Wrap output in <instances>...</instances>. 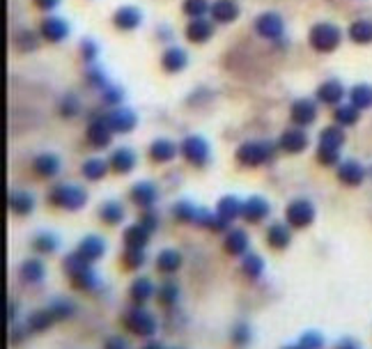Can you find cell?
<instances>
[{
    "mask_svg": "<svg viewBox=\"0 0 372 349\" xmlns=\"http://www.w3.org/2000/svg\"><path fill=\"white\" fill-rule=\"evenodd\" d=\"M212 5L207 0H184L182 5V12L186 14L189 19H203L205 14H210Z\"/></svg>",
    "mask_w": 372,
    "mask_h": 349,
    "instance_id": "bcb514c9",
    "label": "cell"
},
{
    "mask_svg": "<svg viewBox=\"0 0 372 349\" xmlns=\"http://www.w3.org/2000/svg\"><path fill=\"white\" fill-rule=\"evenodd\" d=\"M241 272H244V276H246V279H250V281L260 279V276L264 274V260L257 253L248 251L244 255V260H241Z\"/></svg>",
    "mask_w": 372,
    "mask_h": 349,
    "instance_id": "ab89813d",
    "label": "cell"
},
{
    "mask_svg": "<svg viewBox=\"0 0 372 349\" xmlns=\"http://www.w3.org/2000/svg\"><path fill=\"white\" fill-rule=\"evenodd\" d=\"M106 120H109L111 129L115 133H129L136 126V113L131 109H127V106H120V109L111 111L109 115H106Z\"/></svg>",
    "mask_w": 372,
    "mask_h": 349,
    "instance_id": "2e32d148",
    "label": "cell"
},
{
    "mask_svg": "<svg viewBox=\"0 0 372 349\" xmlns=\"http://www.w3.org/2000/svg\"><path fill=\"white\" fill-rule=\"evenodd\" d=\"M271 214V205L264 200L260 196H250L248 200L244 202V214H241V218L246 220V223H262L264 218H267Z\"/></svg>",
    "mask_w": 372,
    "mask_h": 349,
    "instance_id": "9a60e30c",
    "label": "cell"
},
{
    "mask_svg": "<svg viewBox=\"0 0 372 349\" xmlns=\"http://www.w3.org/2000/svg\"><path fill=\"white\" fill-rule=\"evenodd\" d=\"M173 211H175V218H177V220H184V223H193V214H196V205L182 200V202H177V205H175Z\"/></svg>",
    "mask_w": 372,
    "mask_h": 349,
    "instance_id": "681fc988",
    "label": "cell"
},
{
    "mask_svg": "<svg viewBox=\"0 0 372 349\" xmlns=\"http://www.w3.org/2000/svg\"><path fill=\"white\" fill-rule=\"evenodd\" d=\"M230 338H232V343L237 347H246L250 340H253V331H250V326L246 322H239V324L232 326Z\"/></svg>",
    "mask_w": 372,
    "mask_h": 349,
    "instance_id": "7dc6e473",
    "label": "cell"
},
{
    "mask_svg": "<svg viewBox=\"0 0 372 349\" xmlns=\"http://www.w3.org/2000/svg\"><path fill=\"white\" fill-rule=\"evenodd\" d=\"M175 154H177V145L173 140H168V138H159V140H154L152 145H149V156H152V161H156V163L173 161Z\"/></svg>",
    "mask_w": 372,
    "mask_h": 349,
    "instance_id": "1f68e13d",
    "label": "cell"
},
{
    "mask_svg": "<svg viewBox=\"0 0 372 349\" xmlns=\"http://www.w3.org/2000/svg\"><path fill=\"white\" fill-rule=\"evenodd\" d=\"M138 223H140V225H145L149 232H154L156 227H159V214L152 211V207H149V209H145V211L140 214V220H138Z\"/></svg>",
    "mask_w": 372,
    "mask_h": 349,
    "instance_id": "f907efd6",
    "label": "cell"
},
{
    "mask_svg": "<svg viewBox=\"0 0 372 349\" xmlns=\"http://www.w3.org/2000/svg\"><path fill=\"white\" fill-rule=\"evenodd\" d=\"M83 55H85V60H95L97 58V44L95 41H83Z\"/></svg>",
    "mask_w": 372,
    "mask_h": 349,
    "instance_id": "11a10c76",
    "label": "cell"
},
{
    "mask_svg": "<svg viewBox=\"0 0 372 349\" xmlns=\"http://www.w3.org/2000/svg\"><path fill=\"white\" fill-rule=\"evenodd\" d=\"M48 310L53 312L55 322H64V319H71L76 312V305L67 301V299H55L53 303H48Z\"/></svg>",
    "mask_w": 372,
    "mask_h": 349,
    "instance_id": "7bdbcfd3",
    "label": "cell"
},
{
    "mask_svg": "<svg viewBox=\"0 0 372 349\" xmlns=\"http://www.w3.org/2000/svg\"><path fill=\"white\" fill-rule=\"evenodd\" d=\"M58 237L53 232H39L37 237L32 239V248L37 253H55L58 251Z\"/></svg>",
    "mask_w": 372,
    "mask_h": 349,
    "instance_id": "ee69618b",
    "label": "cell"
},
{
    "mask_svg": "<svg viewBox=\"0 0 372 349\" xmlns=\"http://www.w3.org/2000/svg\"><path fill=\"white\" fill-rule=\"evenodd\" d=\"M64 274L69 276V281L76 290L92 292L99 285V279H97L92 265L88 260H83L76 251L64 258Z\"/></svg>",
    "mask_w": 372,
    "mask_h": 349,
    "instance_id": "6da1fadb",
    "label": "cell"
},
{
    "mask_svg": "<svg viewBox=\"0 0 372 349\" xmlns=\"http://www.w3.org/2000/svg\"><path fill=\"white\" fill-rule=\"evenodd\" d=\"M17 44H19V48H24V51H28V48H37V37H35V35L30 32V30H24L17 37Z\"/></svg>",
    "mask_w": 372,
    "mask_h": 349,
    "instance_id": "816d5d0a",
    "label": "cell"
},
{
    "mask_svg": "<svg viewBox=\"0 0 372 349\" xmlns=\"http://www.w3.org/2000/svg\"><path fill=\"white\" fill-rule=\"evenodd\" d=\"M109 163H111V170H115V173H120V175L131 173L133 166H136V154H133V149L118 147L115 152L111 154Z\"/></svg>",
    "mask_w": 372,
    "mask_h": 349,
    "instance_id": "d4e9b609",
    "label": "cell"
},
{
    "mask_svg": "<svg viewBox=\"0 0 372 349\" xmlns=\"http://www.w3.org/2000/svg\"><path fill=\"white\" fill-rule=\"evenodd\" d=\"M10 209L19 216H26L35 209V198L26 191H12L10 194Z\"/></svg>",
    "mask_w": 372,
    "mask_h": 349,
    "instance_id": "8d00e7d4",
    "label": "cell"
},
{
    "mask_svg": "<svg viewBox=\"0 0 372 349\" xmlns=\"http://www.w3.org/2000/svg\"><path fill=\"white\" fill-rule=\"evenodd\" d=\"M19 276H21V281L28 283V285H37V283H41V281H44V276H46L44 262L37 260V258L26 260L24 265H21V269H19Z\"/></svg>",
    "mask_w": 372,
    "mask_h": 349,
    "instance_id": "83f0119b",
    "label": "cell"
},
{
    "mask_svg": "<svg viewBox=\"0 0 372 349\" xmlns=\"http://www.w3.org/2000/svg\"><path fill=\"white\" fill-rule=\"evenodd\" d=\"M290 117L292 122L297 126H310L315 120H317V104L313 102V99H297L295 104H292V111H290Z\"/></svg>",
    "mask_w": 372,
    "mask_h": 349,
    "instance_id": "30bf717a",
    "label": "cell"
},
{
    "mask_svg": "<svg viewBox=\"0 0 372 349\" xmlns=\"http://www.w3.org/2000/svg\"><path fill=\"white\" fill-rule=\"evenodd\" d=\"M276 156V145L271 140H246L237 149V161L246 168H257Z\"/></svg>",
    "mask_w": 372,
    "mask_h": 349,
    "instance_id": "3957f363",
    "label": "cell"
},
{
    "mask_svg": "<svg viewBox=\"0 0 372 349\" xmlns=\"http://www.w3.org/2000/svg\"><path fill=\"white\" fill-rule=\"evenodd\" d=\"M182 253L175 251V248H166V251L159 253V258H156V269H159L161 274H175L180 272L182 267Z\"/></svg>",
    "mask_w": 372,
    "mask_h": 349,
    "instance_id": "836d02e7",
    "label": "cell"
},
{
    "mask_svg": "<svg viewBox=\"0 0 372 349\" xmlns=\"http://www.w3.org/2000/svg\"><path fill=\"white\" fill-rule=\"evenodd\" d=\"M216 214L227 223H232L234 218H239L244 214V202L237 196H223L216 205Z\"/></svg>",
    "mask_w": 372,
    "mask_h": 349,
    "instance_id": "484cf974",
    "label": "cell"
},
{
    "mask_svg": "<svg viewBox=\"0 0 372 349\" xmlns=\"http://www.w3.org/2000/svg\"><path fill=\"white\" fill-rule=\"evenodd\" d=\"M156 299H159V303L163 308H173L177 303V299H180V285L173 283V281H166L159 285V290H156Z\"/></svg>",
    "mask_w": 372,
    "mask_h": 349,
    "instance_id": "60d3db41",
    "label": "cell"
},
{
    "mask_svg": "<svg viewBox=\"0 0 372 349\" xmlns=\"http://www.w3.org/2000/svg\"><path fill=\"white\" fill-rule=\"evenodd\" d=\"M140 349H166V347H163V343H159V340H152V338H149L147 343L142 345Z\"/></svg>",
    "mask_w": 372,
    "mask_h": 349,
    "instance_id": "91938a15",
    "label": "cell"
},
{
    "mask_svg": "<svg viewBox=\"0 0 372 349\" xmlns=\"http://www.w3.org/2000/svg\"><path fill=\"white\" fill-rule=\"evenodd\" d=\"M111 163H106L104 159H88L83 163V175L88 177L90 182H99L109 175Z\"/></svg>",
    "mask_w": 372,
    "mask_h": 349,
    "instance_id": "b9f144b4",
    "label": "cell"
},
{
    "mask_svg": "<svg viewBox=\"0 0 372 349\" xmlns=\"http://www.w3.org/2000/svg\"><path fill=\"white\" fill-rule=\"evenodd\" d=\"M124 216L127 214H124L122 202H118V200H109L99 207V218H102L106 225H120L124 220Z\"/></svg>",
    "mask_w": 372,
    "mask_h": 349,
    "instance_id": "e575fe53",
    "label": "cell"
},
{
    "mask_svg": "<svg viewBox=\"0 0 372 349\" xmlns=\"http://www.w3.org/2000/svg\"><path fill=\"white\" fill-rule=\"evenodd\" d=\"M317 99L326 106H338L345 99V88L340 81H326L317 88Z\"/></svg>",
    "mask_w": 372,
    "mask_h": 349,
    "instance_id": "4316f807",
    "label": "cell"
},
{
    "mask_svg": "<svg viewBox=\"0 0 372 349\" xmlns=\"http://www.w3.org/2000/svg\"><path fill=\"white\" fill-rule=\"evenodd\" d=\"M214 37V23L212 21L203 19H191V23L186 26V39L193 44H205Z\"/></svg>",
    "mask_w": 372,
    "mask_h": 349,
    "instance_id": "ac0fdd59",
    "label": "cell"
},
{
    "mask_svg": "<svg viewBox=\"0 0 372 349\" xmlns=\"http://www.w3.org/2000/svg\"><path fill=\"white\" fill-rule=\"evenodd\" d=\"M186 62H189V55H186V51L180 46H168L161 55V67L166 69L168 74H177V71H182L186 67Z\"/></svg>",
    "mask_w": 372,
    "mask_h": 349,
    "instance_id": "44dd1931",
    "label": "cell"
},
{
    "mask_svg": "<svg viewBox=\"0 0 372 349\" xmlns=\"http://www.w3.org/2000/svg\"><path fill=\"white\" fill-rule=\"evenodd\" d=\"M113 133H115V131L111 129V124H109V120H106V117L92 120L90 126H88V140H90V145L97 147V149L109 147L111 140H113Z\"/></svg>",
    "mask_w": 372,
    "mask_h": 349,
    "instance_id": "7c38bea8",
    "label": "cell"
},
{
    "mask_svg": "<svg viewBox=\"0 0 372 349\" xmlns=\"http://www.w3.org/2000/svg\"><path fill=\"white\" fill-rule=\"evenodd\" d=\"M345 131L338 124H331L319 133V147H317V161L322 166H335L340 159V149L345 145Z\"/></svg>",
    "mask_w": 372,
    "mask_h": 349,
    "instance_id": "7a4b0ae2",
    "label": "cell"
},
{
    "mask_svg": "<svg viewBox=\"0 0 372 349\" xmlns=\"http://www.w3.org/2000/svg\"><path fill=\"white\" fill-rule=\"evenodd\" d=\"M58 3H60V0H35V5H37L39 10H44V12L55 10V7H58Z\"/></svg>",
    "mask_w": 372,
    "mask_h": 349,
    "instance_id": "9f6ffc18",
    "label": "cell"
},
{
    "mask_svg": "<svg viewBox=\"0 0 372 349\" xmlns=\"http://www.w3.org/2000/svg\"><path fill=\"white\" fill-rule=\"evenodd\" d=\"M104 349H131L129 347V343L124 338H118V336H113V338H109L104 343Z\"/></svg>",
    "mask_w": 372,
    "mask_h": 349,
    "instance_id": "db71d44e",
    "label": "cell"
},
{
    "mask_svg": "<svg viewBox=\"0 0 372 349\" xmlns=\"http://www.w3.org/2000/svg\"><path fill=\"white\" fill-rule=\"evenodd\" d=\"M53 324H55L53 312L48 308H41V310L30 312V317H28V322H26V331L28 333H44L46 329H51Z\"/></svg>",
    "mask_w": 372,
    "mask_h": 349,
    "instance_id": "f1b7e54d",
    "label": "cell"
},
{
    "mask_svg": "<svg viewBox=\"0 0 372 349\" xmlns=\"http://www.w3.org/2000/svg\"><path fill=\"white\" fill-rule=\"evenodd\" d=\"M129 196H131V202L138 205L140 209L154 207L156 200H159V191H156L152 182H136L131 191H129Z\"/></svg>",
    "mask_w": 372,
    "mask_h": 349,
    "instance_id": "8fae6325",
    "label": "cell"
},
{
    "mask_svg": "<svg viewBox=\"0 0 372 349\" xmlns=\"http://www.w3.org/2000/svg\"><path fill=\"white\" fill-rule=\"evenodd\" d=\"M210 14L216 23H232L239 19V5L234 0H214Z\"/></svg>",
    "mask_w": 372,
    "mask_h": 349,
    "instance_id": "d6986e66",
    "label": "cell"
},
{
    "mask_svg": "<svg viewBox=\"0 0 372 349\" xmlns=\"http://www.w3.org/2000/svg\"><path fill=\"white\" fill-rule=\"evenodd\" d=\"M145 260H147L145 248H127V251L122 253V265L129 269V272L140 269L142 265H145Z\"/></svg>",
    "mask_w": 372,
    "mask_h": 349,
    "instance_id": "f6af8a7d",
    "label": "cell"
},
{
    "mask_svg": "<svg viewBox=\"0 0 372 349\" xmlns=\"http://www.w3.org/2000/svg\"><path fill=\"white\" fill-rule=\"evenodd\" d=\"M180 152L184 159L196 168H203L207 166V161H210V145L200 136H186L180 145Z\"/></svg>",
    "mask_w": 372,
    "mask_h": 349,
    "instance_id": "ba28073f",
    "label": "cell"
},
{
    "mask_svg": "<svg viewBox=\"0 0 372 349\" xmlns=\"http://www.w3.org/2000/svg\"><path fill=\"white\" fill-rule=\"evenodd\" d=\"M285 220H288V225L295 227V230H304V227L313 225L315 205L310 200H306V198H297V200H292L288 205V209H285Z\"/></svg>",
    "mask_w": 372,
    "mask_h": 349,
    "instance_id": "52a82bcc",
    "label": "cell"
},
{
    "mask_svg": "<svg viewBox=\"0 0 372 349\" xmlns=\"http://www.w3.org/2000/svg\"><path fill=\"white\" fill-rule=\"evenodd\" d=\"M349 104H354L359 111H368L372 109V85H354L352 92H349Z\"/></svg>",
    "mask_w": 372,
    "mask_h": 349,
    "instance_id": "74e56055",
    "label": "cell"
},
{
    "mask_svg": "<svg viewBox=\"0 0 372 349\" xmlns=\"http://www.w3.org/2000/svg\"><path fill=\"white\" fill-rule=\"evenodd\" d=\"M267 244L276 251H283L292 244V227L288 223H274L267 227Z\"/></svg>",
    "mask_w": 372,
    "mask_h": 349,
    "instance_id": "7402d4cb",
    "label": "cell"
},
{
    "mask_svg": "<svg viewBox=\"0 0 372 349\" xmlns=\"http://www.w3.org/2000/svg\"><path fill=\"white\" fill-rule=\"evenodd\" d=\"M78 99L76 97H64L62 99V115H67V117H74L76 113H78Z\"/></svg>",
    "mask_w": 372,
    "mask_h": 349,
    "instance_id": "f5cc1de1",
    "label": "cell"
},
{
    "mask_svg": "<svg viewBox=\"0 0 372 349\" xmlns=\"http://www.w3.org/2000/svg\"><path fill=\"white\" fill-rule=\"evenodd\" d=\"M366 175H368L366 168L354 159H345L342 163H338V180L345 184V187H361Z\"/></svg>",
    "mask_w": 372,
    "mask_h": 349,
    "instance_id": "4fadbf2b",
    "label": "cell"
},
{
    "mask_svg": "<svg viewBox=\"0 0 372 349\" xmlns=\"http://www.w3.org/2000/svg\"><path fill=\"white\" fill-rule=\"evenodd\" d=\"M76 253L92 265V262H97V260L104 258V253H106V241H104L102 237H97V234H88L85 239H81V244H78Z\"/></svg>",
    "mask_w": 372,
    "mask_h": 349,
    "instance_id": "e0dca14e",
    "label": "cell"
},
{
    "mask_svg": "<svg viewBox=\"0 0 372 349\" xmlns=\"http://www.w3.org/2000/svg\"><path fill=\"white\" fill-rule=\"evenodd\" d=\"M140 21H142V14L140 10H136V7H120L115 17H113V23H115L120 30H136V28L140 26Z\"/></svg>",
    "mask_w": 372,
    "mask_h": 349,
    "instance_id": "f546056e",
    "label": "cell"
},
{
    "mask_svg": "<svg viewBox=\"0 0 372 349\" xmlns=\"http://www.w3.org/2000/svg\"><path fill=\"white\" fill-rule=\"evenodd\" d=\"M149 237H152V232L145 225H129L124 230V248H147Z\"/></svg>",
    "mask_w": 372,
    "mask_h": 349,
    "instance_id": "4dcf8cb0",
    "label": "cell"
},
{
    "mask_svg": "<svg viewBox=\"0 0 372 349\" xmlns=\"http://www.w3.org/2000/svg\"><path fill=\"white\" fill-rule=\"evenodd\" d=\"M347 35L354 44H372V21H368V19L354 21V23L349 26Z\"/></svg>",
    "mask_w": 372,
    "mask_h": 349,
    "instance_id": "d590c367",
    "label": "cell"
},
{
    "mask_svg": "<svg viewBox=\"0 0 372 349\" xmlns=\"http://www.w3.org/2000/svg\"><path fill=\"white\" fill-rule=\"evenodd\" d=\"M154 294H156L154 283L149 281L147 276H140V279H136L131 283V287H129V296H131V301L138 303V305H145Z\"/></svg>",
    "mask_w": 372,
    "mask_h": 349,
    "instance_id": "cb8c5ba5",
    "label": "cell"
},
{
    "mask_svg": "<svg viewBox=\"0 0 372 349\" xmlns=\"http://www.w3.org/2000/svg\"><path fill=\"white\" fill-rule=\"evenodd\" d=\"M67 35H69L67 21H62L58 17H48L44 23H41V37L51 41V44H58V41L67 39Z\"/></svg>",
    "mask_w": 372,
    "mask_h": 349,
    "instance_id": "ffe728a7",
    "label": "cell"
},
{
    "mask_svg": "<svg viewBox=\"0 0 372 349\" xmlns=\"http://www.w3.org/2000/svg\"><path fill=\"white\" fill-rule=\"evenodd\" d=\"M359 115H361V111L356 109L354 104H340L333 113V120L338 126H354L359 122Z\"/></svg>",
    "mask_w": 372,
    "mask_h": 349,
    "instance_id": "f35d334b",
    "label": "cell"
},
{
    "mask_svg": "<svg viewBox=\"0 0 372 349\" xmlns=\"http://www.w3.org/2000/svg\"><path fill=\"white\" fill-rule=\"evenodd\" d=\"M124 326L129 333H133V336H138V338H152L156 329H159V322H156V317L145 308V305L136 303L124 312Z\"/></svg>",
    "mask_w": 372,
    "mask_h": 349,
    "instance_id": "277c9868",
    "label": "cell"
},
{
    "mask_svg": "<svg viewBox=\"0 0 372 349\" xmlns=\"http://www.w3.org/2000/svg\"><path fill=\"white\" fill-rule=\"evenodd\" d=\"M48 202L60 209L78 211L88 205V194H85V189L76 187V184H58V187H53L51 194H48Z\"/></svg>",
    "mask_w": 372,
    "mask_h": 349,
    "instance_id": "5b68a950",
    "label": "cell"
},
{
    "mask_svg": "<svg viewBox=\"0 0 372 349\" xmlns=\"http://www.w3.org/2000/svg\"><path fill=\"white\" fill-rule=\"evenodd\" d=\"M283 349H304V347H301V345H299V343H297V345H285Z\"/></svg>",
    "mask_w": 372,
    "mask_h": 349,
    "instance_id": "94428289",
    "label": "cell"
},
{
    "mask_svg": "<svg viewBox=\"0 0 372 349\" xmlns=\"http://www.w3.org/2000/svg\"><path fill=\"white\" fill-rule=\"evenodd\" d=\"M299 345L304 349H324L326 340L319 331H306V333H301V338H299Z\"/></svg>",
    "mask_w": 372,
    "mask_h": 349,
    "instance_id": "c3c4849f",
    "label": "cell"
},
{
    "mask_svg": "<svg viewBox=\"0 0 372 349\" xmlns=\"http://www.w3.org/2000/svg\"><path fill=\"white\" fill-rule=\"evenodd\" d=\"M308 41L315 51L319 53H331L335 48L340 46L342 41V30L338 26L333 23H317L310 28V35H308Z\"/></svg>",
    "mask_w": 372,
    "mask_h": 349,
    "instance_id": "8992f818",
    "label": "cell"
},
{
    "mask_svg": "<svg viewBox=\"0 0 372 349\" xmlns=\"http://www.w3.org/2000/svg\"><path fill=\"white\" fill-rule=\"evenodd\" d=\"M32 170L39 177H46L48 180V177H55L60 173V159L55 154H39V156H35Z\"/></svg>",
    "mask_w": 372,
    "mask_h": 349,
    "instance_id": "d6a6232c",
    "label": "cell"
},
{
    "mask_svg": "<svg viewBox=\"0 0 372 349\" xmlns=\"http://www.w3.org/2000/svg\"><path fill=\"white\" fill-rule=\"evenodd\" d=\"M14 319H17V303L10 301L7 303V322L14 324Z\"/></svg>",
    "mask_w": 372,
    "mask_h": 349,
    "instance_id": "680465c9",
    "label": "cell"
},
{
    "mask_svg": "<svg viewBox=\"0 0 372 349\" xmlns=\"http://www.w3.org/2000/svg\"><path fill=\"white\" fill-rule=\"evenodd\" d=\"M283 30H285V23H283L281 14H276V12H264L255 19V32L260 35L262 39L274 41L278 37H283Z\"/></svg>",
    "mask_w": 372,
    "mask_h": 349,
    "instance_id": "9c48e42d",
    "label": "cell"
},
{
    "mask_svg": "<svg viewBox=\"0 0 372 349\" xmlns=\"http://www.w3.org/2000/svg\"><path fill=\"white\" fill-rule=\"evenodd\" d=\"M335 349H361V347H359V343H356V340L345 338V340H340V343L335 345Z\"/></svg>",
    "mask_w": 372,
    "mask_h": 349,
    "instance_id": "6f0895ef",
    "label": "cell"
},
{
    "mask_svg": "<svg viewBox=\"0 0 372 349\" xmlns=\"http://www.w3.org/2000/svg\"><path fill=\"white\" fill-rule=\"evenodd\" d=\"M223 248H225V253L237 255V258H244V255L248 253V248H250L248 234L244 230H227Z\"/></svg>",
    "mask_w": 372,
    "mask_h": 349,
    "instance_id": "603a6c76",
    "label": "cell"
},
{
    "mask_svg": "<svg viewBox=\"0 0 372 349\" xmlns=\"http://www.w3.org/2000/svg\"><path fill=\"white\" fill-rule=\"evenodd\" d=\"M278 147L288 154H301L306 147H308V136L301 126H295V129H288L283 131L281 140H278Z\"/></svg>",
    "mask_w": 372,
    "mask_h": 349,
    "instance_id": "5bb4252c",
    "label": "cell"
}]
</instances>
